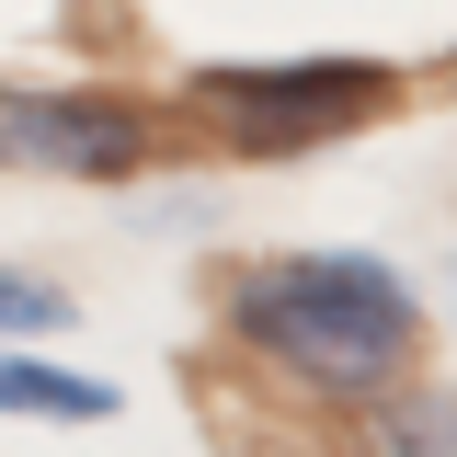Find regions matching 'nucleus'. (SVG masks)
Instances as JSON below:
<instances>
[{
    "mask_svg": "<svg viewBox=\"0 0 457 457\" xmlns=\"http://www.w3.org/2000/svg\"><path fill=\"white\" fill-rule=\"evenodd\" d=\"M149 161V126L104 92H35L0 80V171H46V183H114Z\"/></svg>",
    "mask_w": 457,
    "mask_h": 457,
    "instance_id": "obj_3",
    "label": "nucleus"
},
{
    "mask_svg": "<svg viewBox=\"0 0 457 457\" xmlns=\"http://www.w3.org/2000/svg\"><path fill=\"white\" fill-rule=\"evenodd\" d=\"M195 92H206L252 149H297V137L366 126V114L389 104V69H378V57H286V69H206Z\"/></svg>",
    "mask_w": 457,
    "mask_h": 457,
    "instance_id": "obj_2",
    "label": "nucleus"
},
{
    "mask_svg": "<svg viewBox=\"0 0 457 457\" xmlns=\"http://www.w3.org/2000/svg\"><path fill=\"white\" fill-rule=\"evenodd\" d=\"M57 320H69V297H57V286H35V275H12V263H0V332H57Z\"/></svg>",
    "mask_w": 457,
    "mask_h": 457,
    "instance_id": "obj_5",
    "label": "nucleus"
},
{
    "mask_svg": "<svg viewBox=\"0 0 457 457\" xmlns=\"http://www.w3.org/2000/svg\"><path fill=\"white\" fill-rule=\"evenodd\" d=\"M0 411L12 423H114V389L80 378V366H46V354H12L0 343Z\"/></svg>",
    "mask_w": 457,
    "mask_h": 457,
    "instance_id": "obj_4",
    "label": "nucleus"
},
{
    "mask_svg": "<svg viewBox=\"0 0 457 457\" xmlns=\"http://www.w3.org/2000/svg\"><path fill=\"white\" fill-rule=\"evenodd\" d=\"M228 332L332 400H378L411 366L423 309L378 252H275V263L228 275Z\"/></svg>",
    "mask_w": 457,
    "mask_h": 457,
    "instance_id": "obj_1",
    "label": "nucleus"
}]
</instances>
